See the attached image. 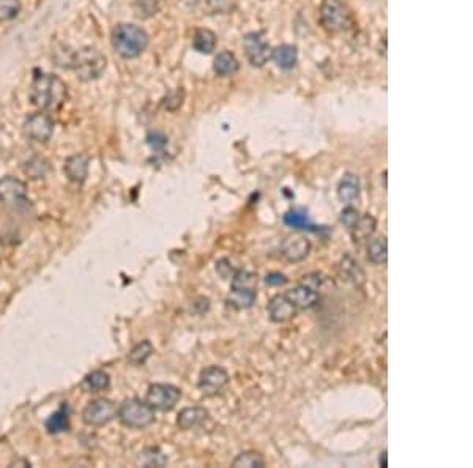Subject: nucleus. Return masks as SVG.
Listing matches in <instances>:
<instances>
[{
	"mask_svg": "<svg viewBox=\"0 0 473 468\" xmlns=\"http://www.w3.org/2000/svg\"><path fill=\"white\" fill-rule=\"evenodd\" d=\"M180 398V388L171 385V383H155L149 388L145 400L153 410L169 412L179 404Z\"/></svg>",
	"mask_w": 473,
	"mask_h": 468,
	"instance_id": "6",
	"label": "nucleus"
},
{
	"mask_svg": "<svg viewBox=\"0 0 473 468\" xmlns=\"http://www.w3.org/2000/svg\"><path fill=\"white\" fill-rule=\"evenodd\" d=\"M89 163H90L89 156L84 153L66 158L65 166H63L65 175L68 177V180L75 181V183H79V185L84 183L89 175Z\"/></svg>",
	"mask_w": 473,
	"mask_h": 468,
	"instance_id": "15",
	"label": "nucleus"
},
{
	"mask_svg": "<svg viewBox=\"0 0 473 468\" xmlns=\"http://www.w3.org/2000/svg\"><path fill=\"white\" fill-rule=\"evenodd\" d=\"M46 430L50 434H62L70 429V409L68 405H62L57 412L46 419Z\"/></svg>",
	"mask_w": 473,
	"mask_h": 468,
	"instance_id": "20",
	"label": "nucleus"
},
{
	"mask_svg": "<svg viewBox=\"0 0 473 468\" xmlns=\"http://www.w3.org/2000/svg\"><path fill=\"white\" fill-rule=\"evenodd\" d=\"M320 20L331 32H345L352 27V15L349 8L338 0H326L320 10Z\"/></svg>",
	"mask_w": 473,
	"mask_h": 468,
	"instance_id": "5",
	"label": "nucleus"
},
{
	"mask_svg": "<svg viewBox=\"0 0 473 468\" xmlns=\"http://www.w3.org/2000/svg\"><path fill=\"white\" fill-rule=\"evenodd\" d=\"M209 418V412L202 409V407H188L179 413L177 425L183 430L196 429L202 425Z\"/></svg>",
	"mask_w": 473,
	"mask_h": 468,
	"instance_id": "16",
	"label": "nucleus"
},
{
	"mask_svg": "<svg viewBox=\"0 0 473 468\" xmlns=\"http://www.w3.org/2000/svg\"><path fill=\"white\" fill-rule=\"evenodd\" d=\"M273 60H275L281 70H292L296 63V50L289 45L278 46L273 51Z\"/></svg>",
	"mask_w": 473,
	"mask_h": 468,
	"instance_id": "27",
	"label": "nucleus"
},
{
	"mask_svg": "<svg viewBox=\"0 0 473 468\" xmlns=\"http://www.w3.org/2000/svg\"><path fill=\"white\" fill-rule=\"evenodd\" d=\"M24 170H26V174L30 179H43L50 172V164H47L45 158L35 156L26 164Z\"/></svg>",
	"mask_w": 473,
	"mask_h": 468,
	"instance_id": "31",
	"label": "nucleus"
},
{
	"mask_svg": "<svg viewBox=\"0 0 473 468\" xmlns=\"http://www.w3.org/2000/svg\"><path fill=\"white\" fill-rule=\"evenodd\" d=\"M245 50L251 65L264 66L271 56L269 41L264 38L262 33H250L245 36Z\"/></svg>",
	"mask_w": 473,
	"mask_h": 468,
	"instance_id": "12",
	"label": "nucleus"
},
{
	"mask_svg": "<svg viewBox=\"0 0 473 468\" xmlns=\"http://www.w3.org/2000/svg\"><path fill=\"white\" fill-rule=\"evenodd\" d=\"M375 229H377V221H375V218L373 215H361L359 222L355 224V227L350 229V234H352V240L355 243H363L371 239L374 235Z\"/></svg>",
	"mask_w": 473,
	"mask_h": 468,
	"instance_id": "18",
	"label": "nucleus"
},
{
	"mask_svg": "<svg viewBox=\"0 0 473 468\" xmlns=\"http://www.w3.org/2000/svg\"><path fill=\"white\" fill-rule=\"evenodd\" d=\"M119 421L130 429H145L155 421V410L147 400L126 399L117 409Z\"/></svg>",
	"mask_w": 473,
	"mask_h": 468,
	"instance_id": "4",
	"label": "nucleus"
},
{
	"mask_svg": "<svg viewBox=\"0 0 473 468\" xmlns=\"http://www.w3.org/2000/svg\"><path fill=\"white\" fill-rule=\"evenodd\" d=\"M117 416V407L109 399L92 400L82 412V421L93 428H101Z\"/></svg>",
	"mask_w": 473,
	"mask_h": 468,
	"instance_id": "8",
	"label": "nucleus"
},
{
	"mask_svg": "<svg viewBox=\"0 0 473 468\" xmlns=\"http://www.w3.org/2000/svg\"><path fill=\"white\" fill-rule=\"evenodd\" d=\"M21 2L20 0H0V24L8 22L20 15Z\"/></svg>",
	"mask_w": 473,
	"mask_h": 468,
	"instance_id": "32",
	"label": "nucleus"
},
{
	"mask_svg": "<svg viewBox=\"0 0 473 468\" xmlns=\"http://www.w3.org/2000/svg\"><path fill=\"white\" fill-rule=\"evenodd\" d=\"M234 0H209V5L211 10L220 11V13H226L230 8H232Z\"/></svg>",
	"mask_w": 473,
	"mask_h": 468,
	"instance_id": "35",
	"label": "nucleus"
},
{
	"mask_svg": "<svg viewBox=\"0 0 473 468\" xmlns=\"http://www.w3.org/2000/svg\"><path fill=\"white\" fill-rule=\"evenodd\" d=\"M226 260H227V259H223V260H220V262H216V271L220 273L223 279L232 278V276H234V273L236 271V270H234L230 265H226Z\"/></svg>",
	"mask_w": 473,
	"mask_h": 468,
	"instance_id": "37",
	"label": "nucleus"
},
{
	"mask_svg": "<svg viewBox=\"0 0 473 468\" xmlns=\"http://www.w3.org/2000/svg\"><path fill=\"white\" fill-rule=\"evenodd\" d=\"M311 252V241L303 235H290L281 243V255L290 264H299Z\"/></svg>",
	"mask_w": 473,
	"mask_h": 468,
	"instance_id": "11",
	"label": "nucleus"
},
{
	"mask_svg": "<svg viewBox=\"0 0 473 468\" xmlns=\"http://www.w3.org/2000/svg\"><path fill=\"white\" fill-rule=\"evenodd\" d=\"M234 468H262L265 467V459L257 451H245L240 453L232 460Z\"/></svg>",
	"mask_w": 473,
	"mask_h": 468,
	"instance_id": "29",
	"label": "nucleus"
},
{
	"mask_svg": "<svg viewBox=\"0 0 473 468\" xmlns=\"http://www.w3.org/2000/svg\"><path fill=\"white\" fill-rule=\"evenodd\" d=\"M341 271L345 276L347 281H350L356 287L365 284V271L360 266V264L356 262L355 259H352L350 255H345V257L341 260Z\"/></svg>",
	"mask_w": 473,
	"mask_h": 468,
	"instance_id": "22",
	"label": "nucleus"
},
{
	"mask_svg": "<svg viewBox=\"0 0 473 468\" xmlns=\"http://www.w3.org/2000/svg\"><path fill=\"white\" fill-rule=\"evenodd\" d=\"M186 2H191V3H196L197 0H186Z\"/></svg>",
	"mask_w": 473,
	"mask_h": 468,
	"instance_id": "39",
	"label": "nucleus"
},
{
	"mask_svg": "<svg viewBox=\"0 0 473 468\" xmlns=\"http://www.w3.org/2000/svg\"><path fill=\"white\" fill-rule=\"evenodd\" d=\"M289 279L281 275V273H278V271H273V273H269V275L265 276V282L271 285V287H280V285H284V284H287Z\"/></svg>",
	"mask_w": 473,
	"mask_h": 468,
	"instance_id": "34",
	"label": "nucleus"
},
{
	"mask_svg": "<svg viewBox=\"0 0 473 468\" xmlns=\"http://www.w3.org/2000/svg\"><path fill=\"white\" fill-rule=\"evenodd\" d=\"M0 202L11 209L26 206L30 202L27 185L16 177L0 179Z\"/></svg>",
	"mask_w": 473,
	"mask_h": 468,
	"instance_id": "7",
	"label": "nucleus"
},
{
	"mask_svg": "<svg viewBox=\"0 0 473 468\" xmlns=\"http://www.w3.org/2000/svg\"><path fill=\"white\" fill-rule=\"evenodd\" d=\"M239 60L235 59V56L232 52H227L224 51L221 54H218L216 59H215V65L213 68L220 76H232L235 75L236 71H239Z\"/></svg>",
	"mask_w": 473,
	"mask_h": 468,
	"instance_id": "25",
	"label": "nucleus"
},
{
	"mask_svg": "<svg viewBox=\"0 0 473 468\" xmlns=\"http://www.w3.org/2000/svg\"><path fill=\"white\" fill-rule=\"evenodd\" d=\"M111 386V377L105 370H93L87 374L81 382L82 391L86 393H101Z\"/></svg>",
	"mask_w": 473,
	"mask_h": 468,
	"instance_id": "19",
	"label": "nucleus"
},
{
	"mask_svg": "<svg viewBox=\"0 0 473 468\" xmlns=\"http://www.w3.org/2000/svg\"><path fill=\"white\" fill-rule=\"evenodd\" d=\"M360 216H361V213L356 209H354V206H345V209L341 211L339 220H341L344 226L350 230L352 227H355L356 222H359Z\"/></svg>",
	"mask_w": 473,
	"mask_h": 468,
	"instance_id": "33",
	"label": "nucleus"
},
{
	"mask_svg": "<svg viewBox=\"0 0 473 468\" xmlns=\"http://www.w3.org/2000/svg\"><path fill=\"white\" fill-rule=\"evenodd\" d=\"M68 98V90L62 79L47 75V73H35L32 85H30V101L43 112L57 111Z\"/></svg>",
	"mask_w": 473,
	"mask_h": 468,
	"instance_id": "1",
	"label": "nucleus"
},
{
	"mask_svg": "<svg viewBox=\"0 0 473 468\" xmlns=\"http://www.w3.org/2000/svg\"><path fill=\"white\" fill-rule=\"evenodd\" d=\"M141 462L145 467H165L167 464V455L160 448H147L141 453Z\"/></svg>",
	"mask_w": 473,
	"mask_h": 468,
	"instance_id": "30",
	"label": "nucleus"
},
{
	"mask_svg": "<svg viewBox=\"0 0 473 468\" xmlns=\"http://www.w3.org/2000/svg\"><path fill=\"white\" fill-rule=\"evenodd\" d=\"M153 352L155 349L150 340H142V342H139L130 350L128 361L133 364V366H142V364H145V361H147L151 356Z\"/></svg>",
	"mask_w": 473,
	"mask_h": 468,
	"instance_id": "28",
	"label": "nucleus"
},
{
	"mask_svg": "<svg viewBox=\"0 0 473 468\" xmlns=\"http://www.w3.org/2000/svg\"><path fill=\"white\" fill-rule=\"evenodd\" d=\"M0 248H2V241H0Z\"/></svg>",
	"mask_w": 473,
	"mask_h": 468,
	"instance_id": "40",
	"label": "nucleus"
},
{
	"mask_svg": "<svg viewBox=\"0 0 473 468\" xmlns=\"http://www.w3.org/2000/svg\"><path fill=\"white\" fill-rule=\"evenodd\" d=\"M22 131L26 137L35 142H47L54 133V120L50 114L36 112L26 119L22 125Z\"/></svg>",
	"mask_w": 473,
	"mask_h": 468,
	"instance_id": "9",
	"label": "nucleus"
},
{
	"mask_svg": "<svg viewBox=\"0 0 473 468\" xmlns=\"http://www.w3.org/2000/svg\"><path fill=\"white\" fill-rule=\"evenodd\" d=\"M147 142L151 145V149L160 150L167 144V139L163 135H160V133H151V135L147 136Z\"/></svg>",
	"mask_w": 473,
	"mask_h": 468,
	"instance_id": "36",
	"label": "nucleus"
},
{
	"mask_svg": "<svg viewBox=\"0 0 473 468\" xmlns=\"http://www.w3.org/2000/svg\"><path fill=\"white\" fill-rule=\"evenodd\" d=\"M257 290L246 289H234L230 287V294L227 296V305L234 309H248L256 303Z\"/></svg>",
	"mask_w": 473,
	"mask_h": 468,
	"instance_id": "21",
	"label": "nucleus"
},
{
	"mask_svg": "<svg viewBox=\"0 0 473 468\" xmlns=\"http://www.w3.org/2000/svg\"><path fill=\"white\" fill-rule=\"evenodd\" d=\"M284 224L290 229L296 230H317L314 224L309 220L308 213L305 210H290L283 218Z\"/></svg>",
	"mask_w": 473,
	"mask_h": 468,
	"instance_id": "24",
	"label": "nucleus"
},
{
	"mask_svg": "<svg viewBox=\"0 0 473 468\" xmlns=\"http://www.w3.org/2000/svg\"><path fill=\"white\" fill-rule=\"evenodd\" d=\"M284 295H286L287 300L295 306L296 311H305V309H311V308L317 305L319 300H320L319 292L313 289V287H309V285L305 284V282L295 285L294 289L287 290Z\"/></svg>",
	"mask_w": 473,
	"mask_h": 468,
	"instance_id": "13",
	"label": "nucleus"
},
{
	"mask_svg": "<svg viewBox=\"0 0 473 468\" xmlns=\"http://www.w3.org/2000/svg\"><path fill=\"white\" fill-rule=\"evenodd\" d=\"M65 68L75 70L76 76L84 82L95 81L106 70V57L96 47H82L77 51H70Z\"/></svg>",
	"mask_w": 473,
	"mask_h": 468,
	"instance_id": "2",
	"label": "nucleus"
},
{
	"mask_svg": "<svg viewBox=\"0 0 473 468\" xmlns=\"http://www.w3.org/2000/svg\"><path fill=\"white\" fill-rule=\"evenodd\" d=\"M379 464H380V467H384V468H386V467H388V460H386V451H384V453L380 454Z\"/></svg>",
	"mask_w": 473,
	"mask_h": 468,
	"instance_id": "38",
	"label": "nucleus"
},
{
	"mask_svg": "<svg viewBox=\"0 0 473 468\" xmlns=\"http://www.w3.org/2000/svg\"><path fill=\"white\" fill-rule=\"evenodd\" d=\"M194 50L201 54H211L216 47V35L207 29H201L194 33L193 38Z\"/></svg>",
	"mask_w": 473,
	"mask_h": 468,
	"instance_id": "26",
	"label": "nucleus"
},
{
	"mask_svg": "<svg viewBox=\"0 0 473 468\" xmlns=\"http://www.w3.org/2000/svg\"><path fill=\"white\" fill-rule=\"evenodd\" d=\"M361 185L360 179L354 174H345L338 185V197L344 204L354 202L355 199L360 197Z\"/></svg>",
	"mask_w": 473,
	"mask_h": 468,
	"instance_id": "17",
	"label": "nucleus"
},
{
	"mask_svg": "<svg viewBox=\"0 0 473 468\" xmlns=\"http://www.w3.org/2000/svg\"><path fill=\"white\" fill-rule=\"evenodd\" d=\"M227 370L221 366H209L205 368L201 375H199V390L202 391L205 396H216L221 393L229 383Z\"/></svg>",
	"mask_w": 473,
	"mask_h": 468,
	"instance_id": "10",
	"label": "nucleus"
},
{
	"mask_svg": "<svg viewBox=\"0 0 473 468\" xmlns=\"http://www.w3.org/2000/svg\"><path fill=\"white\" fill-rule=\"evenodd\" d=\"M368 260L374 265H385L388 260V241L385 236H379L369 241Z\"/></svg>",
	"mask_w": 473,
	"mask_h": 468,
	"instance_id": "23",
	"label": "nucleus"
},
{
	"mask_svg": "<svg viewBox=\"0 0 473 468\" xmlns=\"http://www.w3.org/2000/svg\"><path fill=\"white\" fill-rule=\"evenodd\" d=\"M149 36L135 24H120L112 32V46L123 59H136L147 50Z\"/></svg>",
	"mask_w": 473,
	"mask_h": 468,
	"instance_id": "3",
	"label": "nucleus"
},
{
	"mask_svg": "<svg viewBox=\"0 0 473 468\" xmlns=\"http://www.w3.org/2000/svg\"><path fill=\"white\" fill-rule=\"evenodd\" d=\"M266 312H269V317L271 322L275 324H284V322L292 320L296 315V309L295 306L290 303L286 295H275L269 301L266 305Z\"/></svg>",
	"mask_w": 473,
	"mask_h": 468,
	"instance_id": "14",
	"label": "nucleus"
}]
</instances>
